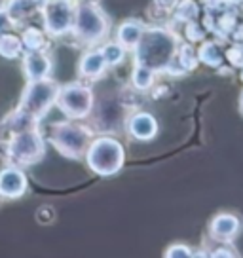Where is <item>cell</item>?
<instances>
[{"mask_svg": "<svg viewBox=\"0 0 243 258\" xmlns=\"http://www.w3.org/2000/svg\"><path fill=\"white\" fill-rule=\"evenodd\" d=\"M178 49V36L167 27L145 29L135 48V64H143L154 73H165Z\"/></svg>", "mask_w": 243, "mask_h": 258, "instance_id": "obj_1", "label": "cell"}, {"mask_svg": "<svg viewBox=\"0 0 243 258\" xmlns=\"http://www.w3.org/2000/svg\"><path fill=\"white\" fill-rule=\"evenodd\" d=\"M86 161H88V167L95 175L110 177L124 167L126 150L120 141H116V139L99 137L93 143H89L88 150H86Z\"/></svg>", "mask_w": 243, "mask_h": 258, "instance_id": "obj_2", "label": "cell"}, {"mask_svg": "<svg viewBox=\"0 0 243 258\" xmlns=\"http://www.w3.org/2000/svg\"><path fill=\"white\" fill-rule=\"evenodd\" d=\"M110 23L105 12L99 8V4L80 2L74 12L73 32L86 44H97L108 34Z\"/></svg>", "mask_w": 243, "mask_h": 258, "instance_id": "obj_3", "label": "cell"}, {"mask_svg": "<svg viewBox=\"0 0 243 258\" xmlns=\"http://www.w3.org/2000/svg\"><path fill=\"white\" fill-rule=\"evenodd\" d=\"M49 141L53 143L59 152L65 158L76 160L86 154L89 143H91V131L84 125L73 123V121H65V123H55L51 127V135Z\"/></svg>", "mask_w": 243, "mask_h": 258, "instance_id": "obj_4", "label": "cell"}, {"mask_svg": "<svg viewBox=\"0 0 243 258\" xmlns=\"http://www.w3.org/2000/svg\"><path fill=\"white\" fill-rule=\"evenodd\" d=\"M57 93H59V86L53 80H48V78L29 80V86L25 88L21 103L17 108L21 112L33 116L34 120H40L55 105Z\"/></svg>", "mask_w": 243, "mask_h": 258, "instance_id": "obj_5", "label": "cell"}, {"mask_svg": "<svg viewBox=\"0 0 243 258\" xmlns=\"http://www.w3.org/2000/svg\"><path fill=\"white\" fill-rule=\"evenodd\" d=\"M6 152L16 165H33L44 158L46 143H44V137L36 127L27 129V131H21L10 139Z\"/></svg>", "mask_w": 243, "mask_h": 258, "instance_id": "obj_6", "label": "cell"}, {"mask_svg": "<svg viewBox=\"0 0 243 258\" xmlns=\"http://www.w3.org/2000/svg\"><path fill=\"white\" fill-rule=\"evenodd\" d=\"M55 105L69 118L84 120V118H88L93 108V91L89 86L80 84V82L67 84L63 88H59Z\"/></svg>", "mask_w": 243, "mask_h": 258, "instance_id": "obj_7", "label": "cell"}, {"mask_svg": "<svg viewBox=\"0 0 243 258\" xmlns=\"http://www.w3.org/2000/svg\"><path fill=\"white\" fill-rule=\"evenodd\" d=\"M44 12V27L49 36H63L73 31L74 25V8L73 0H48Z\"/></svg>", "mask_w": 243, "mask_h": 258, "instance_id": "obj_8", "label": "cell"}, {"mask_svg": "<svg viewBox=\"0 0 243 258\" xmlns=\"http://www.w3.org/2000/svg\"><path fill=\"white\" fill-rule=\"evenodd\" d=\"M241 232V218L234 213H219L209 222V237L213 241L232 243Z\"/></svg>", "mask_w": 243, "mask_h": 258, "instance_id": "obj_9", "label": "cell"}, {"mask_svg": "<svg viewBox=\"0 0 243 258\" xmlns=\"http://www.w3.org/2000/svg\"><path fill=\"white\" fill-rule=\"evenodd\" d=\"M27 177L17 165H8L0 171V198L17 200L27 192Z\"/></svg>", "mask_w": 243, "mask_h": 258, "instance_id": "obj_10", "label": "cell"}, {"mask_svg": "<svg viewBox=\"0 0 243 258\" xmlns=\"http://www.w3.org/2000/svg\"><path fill=\"white\" fill-rule=\"evenodd\" d=\"M128 133L137 141H152L158 135V121L148 112L131 114L128 120Z\"/></svg>", "mask_w": 243, "mask_h": 258, "instance_id": "obj_11", "label": "cell"}, {"mask_svg": "<svg viewBox=\"0 0 243 258\" xmlns=\"http://www.w3.org/2000/svg\"><path fill=\"white\" fill-rule=\"evenodd\" d=\"M36 123H38V120H34L33 116L21 112L17 108L16 112H12L8 118H4V120L0 121V141H6L8 143L10 139L14 137V135H17V133L27 131V129H34Z\"/></svg>", "mask_w": 243, "mask_h": 258, "instance_id": "obj_12", "label": "cell"}, {"mask_svg": "<svg viewBox=\"0 0 243 258\" xmlns=\"http://www.w3.org/2000/svg\"><path fill=\"white\" fill-rule=\"evenodd\" d=\"M25 76L29 80H40V78H48L49 71H51V61L44 51H29L23 59Z\"/></svg>", "mask_w": 243, "mask_h": 258, "instance_id": "obj_13", "label": "cell"}, {"mask_svg": "<svg viewBox=\"0 0 243 258\" xmlns=\"http://www.w3.org/2000/svg\"><path fill=\"white\" fill-rule=\"evenodd\" d=\"M106 61L103 57V51L101 49H89L86 51L80 59V64H78V71L84 78L88 80H95L99 76H103V73L106 71Z\"/></svg>", "mask_w": 243, "mask_h": 258, "instance_id": "obj_14", "label": "cell"}, {"mask_svg": "<svg viewBox=\"0 0 243 258\" xmlns=\"http://www.w3.org/2000/svg\"><path fill=\"white\" fill-rule=\"evenodd\" d=\"M46 4H48V0H8V4L4 8L8 10L14 23H19L27 17L34 16L36 12L44 10Z\"/></svg>", "mask_w": 243, "mask_h": 258, "instance_id": "obj_15", "label": "cell"}, {"mask_svg": "<svg viewBox=\"0 0 243 258\" xmlns=\"http://www.w3.org/2000/svg\"><path fill=\"white\" fill-rule=\"evenodd\" d=\"M145 25L137 21V19H130L126 23H122L118 27V32H116V42H120L126 49H135L137 44L143 38V32H145Z\"/></svg>", "mask_w": 243, "mask_h": 258, "instance_id": "obj_16", "label": "cell"}, {"mask_svg": "<svg viewBox=\"0 0 243 258\" xmlns=\"http://www.w3.org/2000/svg\"><path fill=\"white\" fill-rule=\"evenodd\" d=\"M198 57H200V63L207 64L211 69H219L220 64L224 63L226 53L217 40H203L198 49Z\"/></svg>", "mask_w": 243, "mask_h": 258, "instance_id": "obj_17", "label": "cell"}, {"mask_svg": "<svg viewBox=\"0 0 243 258\" xmlns=\"http://www.w3.org/2000/svg\"><path fill=\"white\" fill-rule=\"evenodd\" d=\"M200 17V4L196 0H178L173 10V19L177 23H190Z\"/></svg>", "mask_w": 243, "mask_h": 258, "instance_id": "obj_18", "label": "cell"}, {"mask_svg": "<svg viewBox=\"0 0 243 258\" xmlns=\"http://www.w3.org/2000/svg\"><path fill=\"white\" fill-rule=\"evenodd\" d=\"M175 59L178 61V64L185 69V73H192L198 69V64H200V57H198V49L187 42V44H178V49H177V55Z\"/></svg>", "mask_w": 243, "mask_h": 258, "instance_id": "obj_19", "label": "cell"}, {"mask_svg": "<svg viewBox=\"0 0 243 258\" xmlns=\"http://www.w3.org/2000/svg\"><path fill=\"white\" fill-rule=\"evenodd\" d=\"M23 49V40L21 36L12 34V32H4L0 34V55L6 59H16Z\"/></svg>", "mask_w": 243, "mask_h": 258, "instance_id": "obj_20", "label": "cell"}, {"mask_svg": "<svg viewBox=\"0 0 243 258\" xmlns=\"http://www.w3.org/2000/svg\"><path fill=\"white\" fill-rule=\"evenodd\" d=\"M21 40L27 51H40L46 46V32L38 27H27L21 34Z\"/></svg>", "mask_w": 243, "mask_h": 258, "instance_id": "obj_21", "label": "cell"}, {"mask_svg": "<svg viewBox=\"0 0 243 258\" xmlns=\"http://www.w3.org/2000/svg\"><path fill=\"white\" fill-rule=\"evenodd\" d=\"M154 82H156L154 71L146 69L143 64H135V69L131 73V84H133V88L139 89V91H146V89H150L154 86Z\"/></svg>", "mask_w": 243, "mask_h": 258, "instance_id": "obj_22", "label": "cell"}, {"mask_svg": "<svg viewBox=\"0 0 243 258\" xmlns=\"http://www.w3.org/2000/svg\"><path fill=\"white\" fill-rule=\"evenodd\" d=\"M101 51H103V57H105L108 67L120 64L124 61V57H126V48L122 46L120 42H106L105 46L101 48Z\"/></svg>", "mask_w": 243, "mask_h": 258, "instance_id": "obj_23", "label": "cell"}, {"mask_svg": "<svg viewBox=\"0 0 243 258\" xmlns=\"http://www.w3.org/2000/svg\"><path fill=\"white\" fill-rule=\"evenodd\" d=\"M205 34H207V29L205 25L198 23L196 21H190V23H185V36L190 44H196V42H203L205 40Z\"/></svg>", "mask_w": 243, "mask_h": 258, "instance_id": "obj_24", "label": "cell"}, {"mask_svg": "<svg viewBox=\"0 0 243 258\" xmlns=\"http://www.w3.org/2000/svg\"><path fill=\"white\" fill-rule=\"evenodd\" d=\"M226 53V61L235 69H243V44H234L224 51Z\"/></svg>", "mask_w": 243, "mask_h": 258, "instance_id": "obj_25", "label": "cell"}, {"mask_svg": "<svg viewBox=\"0 0 243 258\" xmlns=\"http://www.w3.org/2000/svg\"><path fill=\"white\" fill-rule=\"evenodd\" d=\"M167 258H190L194 256V252L192 249L188 247V245H183V243H175V245H171L169 249L163 252Z\"/></svg>", "mask_w": 243, "mask_h": 258, "instance_id": "obj_26", "label": "cell"}, {"mask_svg": "<svg viewBox=\"0 0 243 258\" xmlns=\"http://www.w3.org/2000/svg\"><path fill=\"white\" fill-rule=\"evenodd\" d=\"M36 220H38L40 224H49V222L55 220V211L51 209L49 205H42V207H38V211H36Z\"/></svg>", "mask_w": 243, "mask_h": 258, "instance_id": "obj_27", "label": "cell"}, {"mask_svg": "<svg viewBox=\"0 0 243 258\" xmlns=\"http://www.w3.org/2000/svg\"><path fill=\"white\" fill-rule=\"evenodd\" d=\"M14 25H16V23H14V19L10 17L8 10L0 8V34H4V32H10Z\"/></svg>", "mask_w": 243, "mask_h": 258, "instance_id": "obj_28", "label": "cell"}, {"mask_svg": "<svg viewBox=\"0 0 243 258\" xmlns=\"http://www.w3.org/2000/svg\"><path fill=\"white\" fill-rule=\"evenodd\" d=\"M177 4L178 0H154V8L160 10L162 14H171Z\"/></svg>", "mask_w": 243, "mask_h": 258, "instance_id": "obj_29", "label": "cell"}, {"mask_svg": "<svg viewBox=\"0 0 243 258\" xmlns=\"http://www.w3.org/2000/svg\"><path fill=\"white\" fill-rule=\"evenodd\" d=\"M230 38H234L235 44H243V23L235 25V29L232 31V36H230Z\"/></svg>", "mask_w": 243, "mask_h": 258, "instance_id": "obj_30", "label": "cell"}, {"mask_svg": "<svg viewBox=\"0 0 243 258\" xmlns=\"http://www.w3.org/2000/svg\"><path fill=\"white\" fill-rule=\"evenodd\" d=\"M239 112L243 114V91H241V95H239Z\"/></svg>", "mask_w": 243, "mask_h": 258, "instance_id": "obj_31", "label": "cell"}, {"mask_svg": "<svg viewBox=\"0 0 243 258\" xmlns=\"http://www.w3.org/2000/svg\"><path fill=\"white\" fill-rule=\"evenodd\" d=\"M82 2H91V4H99V0H82Z\"/></svg>", "mask_w": 243, "mask_h": 258, "instance_id": "obj_32", "label": "cell"}, {"mask_svg": "<svg viewBox=\"0 0 243 258\" xmlns=\"http://www.w3.org/2000/svg\"><path fill=\"white\" fill-rule=\"evenodd\" d=\"M239 78H241V82H243V69H241V74H239Z\"/></svg>", "mask_w": 243, "mask_h": 258, "instance_id": "obj_33", "label": "cell"}, {"mask_svg": "<svg viewBox=\"0 0 243 258\" xmlns=\"http://www.w3.org/2000/svg\"><path fill=\"white\" fill-rule=\"evenodd\" d=\"M237 2H239V4H241V2H243V0H237Z\"/></svg>", "mask_w": 243, "mask_h": 258, "instance_id": "obj_34", "label": "cell"}]
</instances>
